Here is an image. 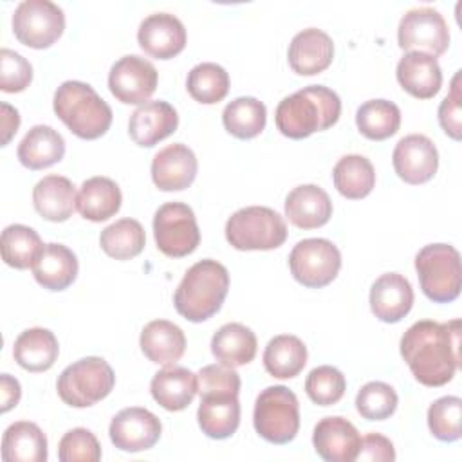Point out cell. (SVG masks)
<instances>
[{"instance_id": "obj_50", "label": "cell", "mask_w": 462, "mask_h": 462, "mask_svg": "<svg viewBox=\"0 0 462 462\" xmlns=\"http://www.w3.org/2000/svg\"><path fill=\"white\" fill-rule=\"evenodd\" d=\"M20 126L18 110L7 103H2V146H5Z\"/></svg>"}, {"instance_id": "obj_15", "label": "cell", "mask_w": 462, "mask_h": 462, "mask_svg": "<svg viewBox=\"0 0 462 462\" xmlns=\"http://www.w3.org/2000/svg\"><path fill=\"white\" fill-rule=\"evenodd\" d=\"M392 162L399 179L408 184H424L437 173L439 152L430 137L411 134L395 144Z\"/></svg>"}, {"instance_id": "obj_44", "label": "cell", "mask_w": 462, "mask_h": 462, "mask_svg": "<svg viewBox=\"0 0 462 462\" xmlns=\"http://www.w3.org/2000/svg\"><path fill=\"white\" fill-rule=\"evenodd\" d=\"M58 458L61 462H97L101 458V446L92 431L87 428L69 430L58 444Z\"/></svg>"}, {"instance_id": "obj_48", "label": "cell", "mask_w": 462, "mask_h": 462, "mask_svg": "<svg viewBox=\"0 0 462 462\" xmlns=\"http://www.w3.org/2000/svg\"><path fill=\"white\" fill-rule=\"evenodd\" d=\"M356 460H375V462H392L395 460V449L390 439L379 433H368L361 439V448Z\"/></svg>"}, {"instance_id": "obj_2", "label": "cell", "mask_w": 462, "mask_h": 462, "mask_svg": "<svg viewBox=\"0 0 462 462\" xmlns=\"http://www.w3.org/2000/svg\"><path fill=\"white\" fill-rule=\"evenodd\" d=\"M339 116V96L328 87L310 85L283 97L276 106L274 121L285 137L305 139L336 125Z\"/></svg>"}, {"instance_id": "obj_28", "label": "cell", "mask_w": 462, "mask_h": 462, "mask_svg": "<svg viewBox=\"0 0 462 462\" xmlns=\"http://www.w3.org/2000/svg\"><path fill=\"white\" fill-rule=\"evenodd\" d=\"M34 280L49 291H63L78 276V258L63 244H45L32 263Z\"/></svg>"}, {"instance_id": "obj_49", "label": "cell", "mask_w": 462, "mask_h": 462, "mask_svg": "<svg viewBox=\"0 0 462 462\" xmlns=\"http://www.w3.org/2000/svg\"><path fill=\"white\" fill-rule=\"evenodd\" d=\"M0 393H2V411H9L11 408H14L20 401L22 395V388L20 383L11 377L9 374H2L0 375Z\"/></svg>"}, {"instance_id": "obj_47", "label": "cell", "mask_w": 462, "mask_h": 462, "mask_svg": "<svg viewBox=\"0 0 462 462\" xmlns=\"http://www.w3.org/2000/svg\"><path fill=\"white\" fill-rule=\"evenodd\" d=\"M458 78L457 72L451 81L449 94L442 99L439 106V123L442 130L455 141H460L462 137V123H460V90H458Z\"/></svg>"}, {"instance_id": "obj_32", "label": "cell", "mask_w": 462, "mask_h": 462, "mask_svg": "<svg viewBox=\"0 0 462 462\" xmlns=\"http://www.w3.org/2000/svg\"><path fill=\"white\" fill-rule=\"evenodd\" d=\"M4 462H45L47 437L38 424L29 420L13 422L2 437Z\"/></svg>"}, {"instance_id": "obj_1", "label": "cell", "mask_w": 462, "mask_h": 462, "mask_svg": "<svg viewBox=\"0 0 462 462\" xmlns=\"http://www.w3.org/2000/svg\"><path fill=\"white\" fill-rule=\"evenodd\" d=\"M401 356L420 384L431 388L448 384L460 361V321L413 323L401 337Z\"/></svg>"}, {"instance_id": "obj_3", "label": "cell", "mask_w": 462, "mask_h": 462, "mask_svg": "<svg viewBox=\"0 0 462 462\" xmlns=\"http://www.w3.org/2000/svg\"><path fill=\"white\" fill-rule=\"evenodd\" d=\"M229 289V273L217 260L206 258L193 263L180 280L173 303L188 321L200 323L215 316Z\"/></svg>"}, {"instance_id": "obj_10", "label": "cell", "mask_w": 462, "mask_h": 462, "mask_svg": "<svg viewBox=\"0 0 462 462\" xmlns=\"http://www.w3.org/2000/svg\"><path fill=\"white\" fill-rule=\"evenodd\" d=\"M289 267L298 283L319 289L337 276L341 269V253L327 238H305L292 247Z\"/></svg>"}, {"instance_id": "obj_35", "label": "cell", "mask_w": 462, "mask_h": 462, "mask_svg": "<svg viewBox=\"0 0 462 462\" xmlns=\"http://www.w3.org/2000/svg\"><path fill=\"white\" fill-rule=\"evenodd\" d=\"M332 180L336 189L352 200L365 199L375 186V170L365 155L350 153L341 157L334 170Z\"/></svg>"}, {"instance_id": "obj_4", "label": "cell", "mask_w": 462, "mask_h": 462, "mask_svg": "<svg viewBox=\"0 0 462 462\" xmlns=\"http://www.w3.org/2000/svg\"><path fill=\"white\" fill-rule=\"evenodd\" d=\"M52 106L63 125L79 139H97L112 125V108L83 81H63L54 92Z\"/></svg>"}, {"instance_id": "obj_30", "label": "cell", "mask_w": 462, "mask_h": 462, "mask_svg": "<svg viewBox=\"0 0 462 462\" xmlns=\"http://www.w3.org/2000/svg\"><path fill=\"white\" fill-rule=\"evenodd\" d=\"M123 202L119 186L108 177L87 179L78 193L76 209L90 222H103L114 217Z\"/></svg>"}, {"instance_id": "obj_41", "label": "cell", "mask_w": 462, "mask_h": 462, "mask_svg": "<svg viewBox=\"0 0 462 462\" xmlns=\"http://www.w3.org/2000/svg\"><path fill=\"white\" fill-rule=\"evenodd\" d=\"M462 401L457 395H446L431 402L428 408V428L431 435L442 442L460 439Z\"/></svg>"}, {"instance_id": "obj_16", "label": "cell", "mask_w": 462, "mask_h": 462, "mask_svg": "<svg viewBox=\"0 0 462 462\" xmlns=\"http://www.w3.org/2000/svg\"><path fill=\"white\" fill-rule=\"evenodd\" d=\"M184 23L170 13H153L146 16L137 31L141 49L157 60H170L186 47Z\"/></svg>"}, {"instance_id": "obj_26", "label": "cell", "mask_w": 462, "mask_h": 462, "mask_svg": "<svg viewBox=\"0 0 462 462\" xmlns=\"http://www.w3.org/2000/svg\"><path fill=\"white\" fill-rule=\"evenodd\" d=\"M139 345L152 363L170 366L182 357L186 350V336L175 323L168 319H153L144 325Z\"/></svg>"}, {"instance_id": "obj_29", "label": "cell", "mask_w": 462, "mask_h": 462, "mask_svg": "<svg viewBox=\"0 0 462 462\" xmlns=\"http://www.w3.org/2000/svg\"><path fill=\"white\" fill-rule=\"evenodd\" d=\"M18 161L29 170H43L65 155V141L49 125H34L18 144Z\"/></svg>"}, {"instance_id": "obj_31", "label": "cell", "mask_w": 462, "mask_h": 462, "mask_svg": "<svg viewBox=\"0 0 462 462\" xmlns=\"http://www.w3.org/2000/svg\"><path fill=\"white\" fill-rule=\"evenodd\" d=\"M60 354V345L56 336L49 328L34 327L23 330L13 346L14 361L29 372L49 370Z\"/></svg>"}, {"instance_id": "obj_25", "label": "cell", "mask_w": 462, "mask_h": 462, "mask_svg": "<svg viewBox=\"0 0 462 462\" xmlns=\"http://www.w3.org/2000/svg\"><path fill=\"white\" fill-rule=\"evenodd\" d=\"M197 420L209 439L224 440L231 437L240 424V402L235 393L200 395Z\"/></svg>"}, {"instance_id": "obj_19", "label": "cell", "mask_w": 462, "mask_h": 462, "mask_svg": "<svg viewBox=\"0 0 462 462\" xmlns=\"http://www.w3.org/2000/svg\"><path fill=\"white\" fill-rule=\"evenodd\" d=\"M334 58L332 38L316 27L300 31L289 43L287 60L300 76H314L328 69Z\"/></svg>"}, {"instance_id": "obj_46", "label": "cell", "mask_w": 462, "mask_h": 462, "mask_svg": "<svg viewBox=\"0 0 462 462\" xmlns=\"http://www.w3.org/2000/svg\"><path fill=\"white\" fill-rule=\"evenodd\" d=\"M199 393H235L240 392V375L226 365H208L199 370Z\"/></svg>"}, {"instance_id": "obj_24", "label": "cell", "mask_w": 462, "mask_h": 462, "mask_svg": "<svg viewBox=\"0 0 462 462\" xmlns=\"http://www.w3.org/2000/svg\"><path fill=\"white\" fill-rule=\"evenodd\" d=\"M152 397L168 411H180L191 404L199 392L197 374L184 366H166L150 383Z\"/></svg>"}, {"instance_id": "obj_8", "label": "cell", "mask_w": 462, "mask_h": 462, "mask_svg": "<svg viewBox=\"0 0 462 462\" xmlns=\"http://www.w3.org/2000/svg\"><path fill=\"white\" fill-rule=\"evenodd\" d=\"M253 424L256 433L271 444L291 442L300 430V404L294 392L283 384L262 390L254 402Z\"/></svg>"}, {"instance_id": "obj_5", "label": "cell", "mask_w": 462, "mask_h": 462, "mask_svg": "<svg viewBox=\"0 0 462 462\" xmlns=\"http://www.w3.org/2000/svg\"><path fill=\"white\" fill-rule=\"evenodd\" d=\"M226 238L238 251H271L287 238V226L280 213L265 206L235 211L226 222Z\"/></svg>"}, {"instance_id": "obj_40", "label": "cell", "mask_w": 462, "mask_h": 462, "mask_svg": "<svg viewBox=\"0 0 462 462\" xmlns=\"http://www.w3.org/2000/svg\"><path fill=\"white\" fill-rule=\"evenodd\" d=\"M186 88L195 101L202 105H215L229 92V74L224 67L213 61H204L189 70Z\"/></svg>"}, {"instance_id": "obj_13", "label": "cell", "mask_w": 462, "mask_h": 462, "mask_svg": "<svg viewBox=\"0 0 462 462\" xmlns=\"http://www.w3.org/2000/svg\"><path fill=\"white\" fill-rule=\"evenodd\" d=\"M155 67L137 54L119 58L108 74L112 96L125 105H144L157 88Z\"/></svg>"}, {"instance_id": "obj_12", "label": "cell", "mask_w": 462, "mask_h": 462, "mask_svg": "<svg viewBox=\"0 0 462 462\" xmlns=\"http://www.w3.org/2000/svg\"><path fill=\"white\" fill-rule=\"evenodd\" d=\"M397 42L402 51L426 52L437 58L449 47V29L437 9L415 7L401 18Z\"/></svg>"}, {"instance_id": "obj_33", "label": "cell", "mask_w": 462, "mask_h": 462, "mask_svg": "<svg viewBox=\"0 0 462 462\" xmlns=\"http://www.w3.org/2000/svg\"><path fill=\"white\" fill-rule=\"evenodd\" d=\"M256 346L254 332L242 323L222 325L211 339V352L215 359L231 368L251 363L256 356Z\"/></svg>"}, {"instance_id": "obj_20", "label": "cell", "mask_w": 462, "mask_h": 462, "mask_svg": "<svg viewBox=\"0 0 462 462\" xmlns=\"http://www.w3.org/2000/svg\"><path fill=\"white\" fill-rule=\"evenodd\" d=\"M179 116L168 101H146L137 106L128 121V134L139 146H155L177 130Z\"/></svg>"}, {"instance_id": "obj_21", "label": "cell", "mask_w": 462, "mask_h": 462, "mask_svg": "<svg viewBox=\"0 0 462 462\" xmlns=\"http://www.w3.org/2000/svg\"><path fill=\"white\" fill-rule=\"evenodd\" d=\"M413 305V289L399 273L381 274L370 289V309L384 323L401 321Z\"/></svg>"}, {"instance_id": "obj_27", "label": "cell", "mask_w": 462, "mask_h": 462, "mask_svg": "<svg viewBox=\"0 0 462 462\" xmlns=\"http://www.w3.org/2000/svg\"><path fill=\"white\" fill-rule=\"evenodd\" d=\"M76 188L63 175H47L32 189V204L40 217L51 222H65L76 208Z\"/></svg>"}, {"instance_id": "obj_7", "label": "cell", "mask_w": 462, "mask_h": 462, "mask_svg": "<svg viewBox=\"0 0 462 462\" xmlns=\"http://www.w3.org/2000/svg\"><path fill=\"white\" fill-rule=\"evenodd\" d=\"M112 366L97 356H88L69 365L58 377L60 399L72 408H88L103 401L114 388Z\"/></svg>"}, {"instance_id": "obj_18", "label": "cell", "mask_w": 462, "mask_h": 462, "mask_svg": "<svg viewBox=\"0 0 462 462\" xmlns=\"http://www.w3.org/2000/svg\"><path fill=\"white\" fill-rule=\"evenodd\" d=\"M199 162L191 148L173 143L155 153L152 161L153 184L162 191H180L193 184Z\"/></svg>"}, {"instance_id": "obj_45", "label": "cell", "mask_w": 462, "mask_h": 462, "mask_svg": "<svg viewBox=\"0 0 462 462\" xmlns=\"http://www.w3.org/2000/svg\"><path fill=\"white\" fill-rule=\"evenodd\" d=\"M32 81L31 63L18 52L11 49L0 51V88L4 92L14 94L22 92Z\"/></svg>"}, {"instance_id": "obj_22", "label": "cell", "mask_w": 462, "mask_h": 462, "mask_svg": "<svg viewBox=\"0 0 462 462\" xmlns=\"http://www.w3.org/2000/svg\"><path fill=\"white\" fill-rule=\"evenodd\" d=\"M399 85L417 99L433 97L442 87V70L437 58L426 52H406L397 63Z\"/></svg>"}, {"instance_id": "obj_17", "label": "cell", "mask_w": 462, "mask_h": 462, "mask_svg": "<svg viewBox=\"0 0 462 462\" xmlns=\"http://www.w3.org/2000/svg\"><path fill=\"white\" fill-rule=\"evenodd\" d=\"M312 444L316 453L327 462H352L357 458L361 435L350 420L325 417L314 426Z\"/></svg>"}, {"instance_id": "obj_39", "label": "cell", "mask_w": 462, "mask_h": 462, "mask_svg": "<svg viewBox=\"0 0 462 462\" xmlns=\"http://www.w3.org/2000/svg\"><path fill=\"white\" fill-rule=\"evenodd\" d=\"M43 249L40 235L23 224H11L2 231V258L14 269L32 267Z\"/></svg>"}, {"instance_id": "obj_43", "label": "cell", "mask_w": 462, "mask_h": 462, "mask_svg": "<svg viewBox=\"0 0 462 462\" xmlns=\"http://www.w3.org/2000/svg\"><path fill=\"white\" fill-rule=\"evenodd\" d=\"M345 388V375L330 365H323L310 370V374L305 379V392L309 399L318 406L336 404L343 397Z\"/></svg>"}, {"instance_id": "obj_34", "label": "cell", "mask_w": 462, "mask_h": 462, "mask_svg": "<svg viewBox=\"0 0 462 462\" xmlns=\"http://www.w3.org/2000/svg\"><path fill=\"white\" fill-rule=\"evenodd\" d=\"M307 365V346L292 334L274 336L263 352V366L276 379H292Z\"/></svg>"}, {"instance_id": "obj_11", "label": "cell", "mask_w": 462, "mask_h": 462, "mask_svg": "<svg viewBox=\"0 0 462 462\" xmlns=\"http://www.w3.org/2000/svg\"><path fill=\"white\" fill-rule=\"evenodd\" d=\"M65 29L61 7L49 0H23L13 13V32L31 49L51 47Z\"/></svg>"}, {"instance_id": "obj_6", "label": "cell", "mask_w": 462, "mask_h": 462, "mask_svg": "<svg viewBox=\"0 0 462 462\" xmlns=\"http://www.w3.org/2000/svg\"><path fill=\"white\" fill-rule=\"evenodd\" d=\"M420 289L435 303H449L458 298L462 287L460 254L449 244L424 245L415 256Z\"/></svg>"}, {"instance_id": "obj_36", "label": "cell", "mask_w": 462, "mask_h": 462, "mask_svg": "<svg viewBox=\"0 0 462 462\" xmlns=\"http://www.w3.org/2000/svg\"><path fill=\"white\" fill-rule=\"evenodd\" d=\"M267 110L262 101L251 96H242L226 105L222 112L224 128L238 139H253L265 128Z\"/></svg>"}, {"instance_id": "obj_37", "label": "cell", "mask_w": 462, "mask_h": 462, "mask_svg": "<svg viewBox=\"0 0 462 462\" xmlns=\"http://www.w3.org/2000/svg\"><path fill=\"white\" fill-rule=\"evenodd\" d=\"M356 125L366 139L384 141L399 130L401 110L388 99H370L357 108Z\"/></svg>"}, {"instance_id": "obj_42", "label": "cell", "mask_w": 462, "mask_h": 462, "mask_svg": "<svg viewBox=\"0 0 462 462\" xmlns=\"http://www.w3.org/2000/svg\"><path fill=\"white\" fill-rule=\"evenodd\" d=\"M399 397L395 390L383 381H370L357 392L356 408L366 420H384L397 408Z\"/></svg>"}, {"instance_id": "obj_14", "label": "cell", "mask_w": 462, "mask_h": 462, "mask_svg": "<svg viewBox=\"0 0 462 462\" xmlns=\"http://www.w3.org/2000/svg\"><path fill=\"white\" fill-rule=\"evenodd\" d=\"M161 420L146 408L132 406L121 410L110 422L108 435L112 444L128 453L144 451L161 439Z\"/></svg>"}, {"instance_id": "obj_9", "label": "cell", "mask_w": 462, "mask_h": 462, "mask_svg": "<svg viewBox=\"0 0 462 462\" xmlns=\"http://www.w3.org/2000/svg\"><path fill=\"white\" fill-rule=\"evenodd\" d=\"M153 236L161 253L171 258L191 254L200 244L193 209L182 202L162 204L153 217Z\"/></svg>"}, {"instance_id": "obj_23", "label": "cell", "mask_w": 462, "mask_h": 462, "mask_svg": "<svg viewBox=\"0 0 462 462\" xmlns=\"http://www.w3.org/2000/svg\"><path fill=\"white\" fill-rule=\"evenodd\" d=\"M285 217L300 229L321 227L332 217V200L316 184L296 186L285 199Z\"/></svg>"}, {"instance_id": "obj_38", "label": "cell", "mask_w": 462, "mask_h": 462, "mask_svg": "<svg viewBox=\"0 0 462 462\" xmlns=\"http://www.w3.org/2000/svg\"><path fill=\"white\" fill-rule=\"evenodd\" d=\"M99 244L108 256L130 260L144 249L146 235L141 222L135 218H119L101 231Z\"/></svg>"}]
</instances>
